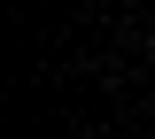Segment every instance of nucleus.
I'll return each mask as SVG.
<instances>
[{
  "instance_id": "f257e3e1",
  "label": "nucleus",
  "mask_w": 155,
  "mask_h": 139,
  "mask_svg": "<svg viewBox=\"0 0 155 139\" xmlns=\"http://www.w3.org/2000/svg\"><path fill=\"white\" fill-rule=\"evenodd\" d=\"M147 54H155V39H147Z\"/></svg>"
}]
</instances>
